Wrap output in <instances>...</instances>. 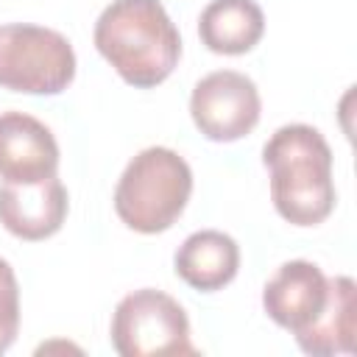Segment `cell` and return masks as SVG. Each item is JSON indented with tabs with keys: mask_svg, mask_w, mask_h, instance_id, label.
Segmentation results:
<instances>
[{
	"mask_svg": "<svg viewBox=\"0 0 357 357\" xmlns=\"http://www.w3.org/2000/svg\"><path fill=\"white\" fill-rule=\"evenodd\" d=\"M95 47L114 73L137 86H159L178 64L181 36L159 0H112L95 22Z\"/></svg>",
	"mask_w": 357,
	"mask_h": 357,
	"instance_id": "obj_1",
	"label": "cell"
},
{
	"mask_svg": "<svg viewBox=\"0 0 357 357\" xmlns=\"http://www.w3.org/2000/svg\"><path fill=\"white\" fill-rule=\"evenodd\" d=\"M271 170V201L293 226H318L335 209L332 148L307 123H290L271 134L262 148Z\"/></svg>",
	"mask_w": 357,
	"mask_h": 357,
	"instance_id": "obj_2",
	"label": "cell"
},
{
	"mask_svg": "<svg viewBox=\"0 0 357 357\" xmlns=\"http://www.w3.org/2000/svg\"><path fill=\"white\" fill-rule=\"evenodd\" d=\"M192 192V170L173 148L151 145L139 151L114 187L117 218L139 231H167L184 212Z\"/></svg>",
	"mask_w": 357,
	"mask_h": 357,
	"instance_id": "obj_3",
	"label": "cell"
},
{
	"mask_svg": "<svg viewBox=\"0 0 357 357\" xmlns=\"http://www.w3.org/2000/svg\"><path fill=\"white\" fill-rule=\"evenodd\" d=\"M75 78V50L64 33L28 22L0 25V86L59 95Z\"/></svg>",
	"mask_w": 357,
	"mask_h": 357,
	"instance_id": "obj_4",
	"label": "cell"
},
{
	"mask_svg": "<svg viewBox=\"0 0 357 357\" xmlns=\"http://www.w3.org/2000/svg\"><path fill=\"white\" fill-rule=\"evenodd\" d=\"M120 357H181L198 354L190 340V318L184 307L153 287L134 290L120 298L109 329Z\"/></svg>",
	"mask_w": 357,
	"mask_h": 357,
	"instance_id": "obj_5",
	"label": "cell"
},
{
	"mask_svg": "<svg viewBox=\"0 0 357 357\" xmlns=\"http://www.w3.org/2000/svg\"><path fill=\"white\" fill-rule=\"evenodd\" d=\"M262 100L257 84L237 70H215L204 75L190 95V117L212 142H234L259 123Z\"/></svg>",
	"mask_w": 357,
	"mask_h": 357,
	"instance_id": "obj_6",
	"label": "cell"
},
{
	"mask_svg": "<svg viewBox=\"0 0 357 357\" xmlns=\"http://www.w3.org/2000/svg\"><path fill=\"white\" fill-rule=\"evenodd\" d=\"M326 296L329 279L324 271L310 259H290L268 279L262 290V307L276 326L296 335L321 315Z\"/></svg>",
	"mask_w": 357,
	"mask_h": 357,
	"instance_id": "obj_7",
	"label": "cell"
},
{
	"mask_svg": "<svg viewBox=\"0 0 357 357\" xmlns=\"http://www.w3.org/2000/svg\"><path fill=\"white\" fill-rule=\"evenodd\" d=\"M70 209L67 187L59 176H47L33 184H0V223L20 240L36 243L53 237Z\"/></svg>",
	"mask_w": 357,
	"mask_h": 357,
	"instance_id": "obj_8",
	"label": "cell"
},
{
	"mask_svg": "<svg viewBox=\"0 0 357 357\" xmlns=\"http://www.w3.org/2000/svg\"><path fill=\"white\" fill-rule=\"evenodd\" d=\"M59 170V142L53 131L25 114H0V178L14 184H33Z\"/></svg>",
	"mask_w": 357,
	"mask_h": 357,
	"instance_id": "obj_9",
	"label": "cell"
},
{
	"mask_svg": "<svg viewBox=\"0 0 357 357\" xmlns=\"http://www.w3.org/2000/svg\"><path fill=\"white\" fill-rule=\"evenodd\" d=\"M176 276L192 290L215 293L226 287L240 271V245L231 234L218 229L192 231L173 257Z\"/></svg>",
	"mask_w": 357,
	"mask_h": 357,
	"instance_id": "obj_10",
	"label": "cell"
},
{
	"mask_svg": "<svg viewBox=\"0 0 357 357\" xmlns=\"http://www.w3.org/2000/svg\"><path fill=\"white\" fill-rule=\"evenodd\" d=\"M357 337V284L349 276L329 279V296L321 315L301 332H296V343L304 354L332 357L354 351Z\"/></svg>",
	"mask_w": 357,
	"mask_h": 357,
	"instance_id": "obj_11",
	"label": "cell"
},
{
	"mask_svg": "<svg viewBox=\"0 0 357 357\" xmlns=\"http://www.w3.org/2000/svg\"><path fill=\"white\" fill-rule=\"evenodd\" d=\"M265 33V14L254 0H212L198 17L201 42L220 56H240L257 47Z\"/></svg>",
	"mask_w": 357,
	"mask_h": 357,
	"instance_id": "obj_12",
	"label": "cell"
},
{
	"mask_svg": "<svg viewBox=\"0 0 357 357\" xmlns=\"http://www.w3.org/2000/svg\"><path fill=\"white\" fill-rule=\"evenodd\" d=\"M20 332V284L14 268L0 257V354L11 349Z\"/></svg>",
	"mask_w": 357,
	"mask_h": 357,
	"instance_id": "obj_13",
	"label": "cell"
}]
</instances>
